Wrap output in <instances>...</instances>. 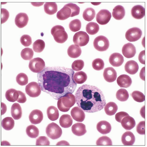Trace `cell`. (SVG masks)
<instances>
[{"label": "cell", "instance_id": "6da1fadb", "mask_svg": "<svg viewBox=\"0 0 147 147\" xmlns=\"http://www.w3.org/2000/svg\"><path fill=\"white\" fill-rule=\"evenodd\" d=\"M75 71L70 68L55 66L46 67L38 73V84L42 91L56 100L74 92L77 84L73 79Z\"/></svg>", "mask_w": 147, "mask_h": 147}, {"label": "cell", "instance_id": "7a4b0ae2", "mask_svg": "<svg viewBox=\"0 0 147 147\" xmlns=\"http://www.w3.org/2000/svg\"><path fill=\"white\" fill-rule=\"evenodd\" d=\"M76 103L84 111L93 113L101 111L106 104L103 92L96 87L84 84L75 94Z\"/></svg>", "mask_w": 147, "mask_h": 147}, {"label": "cell", "instance_id": "3957f363", "mask_svg": "<svg viewBox=\"0 0 147 147\" xmlns=\"http://www.w3.org/2000/svg\"><path fill=\"white\" fill-rule=\"evenodd\" d=\"M76 102L75 96L71 93L66 94L58 100L57 105L61 111H68L70 108L74 105Z\"/></svg>", "mask_w": 147, "mask_h": 147}, {"label": "cell", "instance_id": "277c9868", "mask_svg": "<svg viewBox=\"0 0 147 147\" xmlns=\"http://www.w3.org/2000/svg\"><path fill=\"white\" fill-rule=\"evenodd\" d=\"M51 33L55 41L58 43H64L68 38V35L64 28L60 25L54 27L51 30Z\"/></svg>", "mask_w": 147, "mask_h": 147}, {"label": "cell", "instance_id": "5b68a950", "mask_svg": "<svg viewBox=\"0 0 147 147\" xmlns=\"http://www.w3.org/2000/svg\"><path fill=\"white\" fill-rule=\"evenodd\" d=\"M46 133L48 137L54 140L61 137L62 134V130L58 125L52 122L47 127Z\"/></svg>", "mask_w": 147, "mask_h": 147}, {"label": "cell", "instance_id": "8992f818", "mask_svg": "<svg viewBox=\"0 0 147 147\" xmlns=\"http://www.w3.org/2000/svg\"><path fill=\"white\" fill-rule=\"evenodd\" d=\"M93 45L97 51L103 52L108 49L109 46V42L106 37L100 36L97 37L94 40Z\"/></svg>", "mask_w": 147, "mask_h": 147}, {"label": "cell", "instance_id": "52a82bcc", "mask_svg": "<svg viewBox=\"0 0 147 147\" xmlns=\"http://www.w3.org/2000/svg\"><path fill=\"white\" fill-rule=\"evenodd\" d=\"M45 67L44 60L39 57L34 58L29 62V67L32 72L39 73L42 71Z\"/></svg>", "mask_w": 147, "mask_h": 147}, {"label": "cell", "instance_id": "ba28073f", "mask_svg": "<svg viewBox=\"0 0 147 147\" xmlns=\"http://www.w3.org/2000/svg\"><path fill=\"white\" fill-rule=\"evenodd\" d=\"M89 36L87 33L82 31L77 32L74 36L73 41L80 47L86 45L89 41Z\"/></svg>", "mask_w": 147, "mask_h": 147}, {"label": "cell", "instance_id": "9c48e42d", "mask_svg": "<svg viewBox=\"0 0 147 147\" xmlns=\"http://www.w3.org/2000/svg\"><path fill=\"white\" fill-rule=\"evenodd\" d=\"M75 16L74 11L69 3L66 5L62 9L59 11L56 15L57 18L62 20H66L70 17Z\"/></svg>", "mask_w": 147, "mask_h": 147}, {"label": "cell", "instance_id": "30bf717a", "mask_svg": "<svg viewBox=\"0 0 147 147\" xmlns=\"http://www.w3.org/2000/svg\"><path fill=\"white\" fill-rule=\"evenodd\" d=\"M25 90L27 94L32 97L39 96L42 90L39 84L35 82H32L28 84L26 86Z\"/></svg>", "mask_w": 147, "mask_h": 147}, {"label": "cell", "instance_id": "8fae6325", "mask_svg": "<svg viewBox=\"0 0 147 147\" xmlns=\"http://www.w3.org/2000/svg\"><path fill=\"white\" fill-rule=\"evenodd\" d=\"M142 35V32L139 28H133L129 30L126 32L125 37L129 42H133L139 40Z\"/></svg>", "mask_w": 147, "mask_h": 147}, {"label": "cell", "instance_id": "7c38bea8", "mask_svg": "<svg viewBox=\"0 0 147 147\" xmlns=\"http://www.w3.org/2000/svg\"><path fill=\"white\" fill-rule=\"evenodd\" d=\"M111 18V13L109 11L102 9L97 14L96 19L97 22L101 25H104L108 23Z\"/></svg>", "mask_w": 147, "mask_h": 147}, {"label": "cell", "instance_id": "4fadbf2b", "mask_svg": "<svg viewBox=\"0 0 147 147\" xmlns=\"http://www.w3.org/2000/svg\"><path fill=\"white\" fill-rule=\"evenodd\" d=\"M122 53L126 57L130 58L135 55L136 50L135 47L133 44L129 43L125 44L122 47Z\"/></svg>", "mask_w": 147, "mask_h": 147}, {"label": "cell", "instance_id": "5bb4252c", "mask_svg": "<svg viewBox=\"0 0 147 147\" xmlns=\"http://www.w3.org/2000/svg\"><path fill=\"white\" fill-rule=\"evenodd\" d=\"M103 76L105 81L111 83L116 80L117 74L116 71L113 67H108L104 69Z\"/></svg>", "mask_w": 147, "mask_h": 147}, {"label": "cell", "instance_id": "9a60e30c", "mask_svg": "<svg viewBox=\"0 0 147 147\" xmlns=\"http://www.w3.org/2000/svg\"><path fill=\"white\" fill-rule=\"evenodd\" d=\"M43 119L42 112L38 109H35L29 115V119L31 123L36 125L40 123Z\"/></svg>", "mask_w": 147, "mask_h": 147}, {"label": "cell", "instance_id": "2e32d148", "mask_svg": "<svg viewBox=\"0 0 147 147\" xmlns=\"http://www.w3.org/2000/svg\"><path fill=\"white\" fill-rule=\"evenodd\" d=\"M124 61V58L118 53H113L110 56L109 62L110 64L114 67H119L122 65Z\"/></svg>", "mask_w": 147, "mask_h": 147}, {"label": "cell", "instance_id": "e0dca14e", "mask_svg": "<svg viewBox=\"0 0 147 147\" xmlns=\"http://www.w3.org/2000/svg\"><path fill=\"white\" fill-rule=\"evenodd\" d=\"M71 114L73 118L77 121L82 122L84 119L85 115L83 110L79 107L73 108Z\"/></svg>", "mask_w": 147, "mask_h": 147}, {"label": "cell", "instance_id": "ac0fdd59", "mask_svg": "<svg viewBox=\"0 0 147 147\" xmlns=\"http://www.w3.org/2000/svg\"><path fill=\"white\" fill-rule=\"evenodd\" d=\"M29 20V18L27 14L24 13H20L16 16L15 23L18 28H22L27 25Z\"/></svg>", "mask_w": 147, "mask_h": 147}, {"label": "cell", "instance_id": "d6986e66", "mask_svg": "<svg viewBox=\"0 0 147 147\" xmlns=\"http://www.w3.org/2000/svg\"><path fill=\"white\" fill-rule=\"evenodd\" d=\"M117 82L120 88H127L130 86L132 81L131 78L128 76L122 75L118 78Z\"/></svg>", "mask_w": 147, "mask_h": 147}, {"label": "cell", "instance_id": "ffe728a7", "mask_svg": "<svg viewBox=\"0 0 147 147\" xmlns=\"http://www.w3.org/2000/svg\"><path fill=\"white\" fill-rule=\"evenodd\" d=\"M120 123L122 127L126 130H131L136 125L135 120L129 115L126 116L122 119Z\"/></svg>", "mask_w": 147, "mask_h": 147}, {"label": "cell", "instance_id": "44dd1931", "mask_svg": "<svg viewBox=\"0 0 147 147\" xmlns=\"http://www.w3.org/2000/svg\"><path fill=\"white\" fill-rule=\"evenodd\" d=\"M97 129L101 133L106 134L111 132L112 126L109 122L106 121H102L97 124Z\"/></svg>", "mask_w": 147, "mask_h": 147}, {"label": "cell", "instance_id": "7402d4cb", "mask_svg": "<svg viewBox=\"0 0 147 147\" xmlns=\"http://www.w3.org/2000/svg\"><path fill=\"white\" fill-rule=\"evenodd\" d=\"M135 138L133 134L131 131L125 133L122 136L121 141L125 145L131 146L135 142Z\"/></svg>", "mask_w": 147, "mask_h": 147}, {"label": "cell", "instance_id": "603a6c76", "mask_svg": "<svg viewBox=\"0 0 147 147\" xmlns=\"http://www.w3.org/2000/svg\"><path fill=\"white\" fill-rule=\"evenodd\" d=\"M131 14L132 17L134 18L141 19L145 16V9L140 5L135 6L131 9Z\"/></svg>", "mask_w": 147, "mask_h": 147}, {"label": "cell", "instance_id": "cb8c5ba5", "mask_svg": "<svg viewBox=\"0 0 147 147\" xmlns=\"http://www.w3.org/2000/svg\"><path fill=\"white\" fill-rule=\"evenodd\" d=\"M139 69L138 64L134 60L128 61L125 66V71L130 75L135 74L138 71Z\"/></svg>", "mask_w": 147, "mask_h": 147}, {"label": "cell", "instance_id": "d4e9b609", "mask_svg": "<svg viewBox=\"0 0 147 147\" xmlns=\"http://www.w3.org/2000/svg\"><path fill=\"white\" fill-rule=\"evenodd\" d=\"M71 130L73 134L78 136H83L87 132L85 125L81 123L74 125L72 127Z\"/></svg>", "mask_w": 147, "mask_h": 147}, {"label": "cell", "instance_id": "484cf974", "mask_svg": "<svg viewBox=\"0 0 147 147\" xmlns=\"http://www.w3.org/2000/svg\"><path fill=\"white\" fill-rule=\"evenodd\" d=\"M81 53V48L79 46L76 45H70L68 49V55L71 58H77L80 56Z\"/></svg>", "mask_w": 147, "mask_h": 147}, {"label": "cell", "instance_id": "4316f807", "mask_svg": "<svg viewBox=\"0 0 147 147\" xmlns=\"http://www.w3.org/2000/svg\"><path fill=\"white\" fill-rule=\"evenodd\" d=\"M125 14L124 8L120 5H118L115 7L112 12L113 17L116 20H120L123 18Z\"/></svg>", "mask_w": 147, "mask_h": 147}, {"label": "cell", "instance_id": "83f0119b", "mask_svg": "<svg viewBox=\"0 0 147 147\" xmlns=\"http://www.w3.org/2000/svg\"><path fill=\"white\" fill-rule=\"evenodd\" d=\"M11 114L13 118L15 120H18L22 116V110L20 105L15 103L12 105L11 108Z\"/></svg>", "mask_w": 147, "mask_h": 147}, {"label": "cell", "instance_id": "f1b7e54d", "mask_svg": "<svg viewBox=\"0 0 147 147\" xmlns=\"http://www.w3.org/2000/svg\"><path fill=\"white\" fill-rule=\"evenodd\" d=\"M73 123L72 118L68 115H64L61 116L59 119V123L61 127L64 128L70 127Z\"/></svg>", "mask_w": 147, "mask_h": 147}, {"label": "cell", "instance_id": "f546056e", "mask_svg": "<svg viewBox=\"0 0 147 147\" xmlns=\"http://www.w3.org/2000/svg\"><path fill=\"white\" fill-rule=\"evenodd\" d=\"M47 113L48 118L52 121L56 120L59 117L58 110L56 107L54 106H51L48 108Z\"/></svg>", "mask_w": 147, "mask_h": 147}, {"label": "cell", "instance_id": "4dcf8cb0", "mask_svg": "<svg viewBox=\"0 0 147 147\" xmlns=\"http://www.w3.org/2000/svg\"><path fill=\"white\" fill-rule=\"evenodd\" d=\"M118 109L117 105L113 102H110L105 105V111L106 114L110 116L114 115L117 112Z\"/></svg>", "mask_w": 147, "mask_h": 147}, {"label": "cell", "instance_id": "1f68e13d", "mask_svg": "<svg viewBox=\"0 0 147 147\" xmlns=\"http://www.w3.org/2000/svg\"><path fill=\"white\" fill-rule=\"evenodd\" d=\"M5 97L7 100L10 102H14L17 101L19 96L18 91L11 89L7 90L5 93Z\"/></svg>", "mask_w": 147, "mask_h": 147}, {"label": "cell", "instance_id": "d6a6232c", "mask_svg": "<svg viewBox=\"0 0 147 147\" xmlns=\"http://www.w3.org/2000/svg\"><path fill=\"white\" fill-rule=\"evenodd\" d=\"M44 10L45 13L49 15H53L57 11V5L55 3H46L44 5Z\"/></svg>", "mask_w": 147, "mask_h": 147}, {"label": "cell", "instance_id": "836d02e7", "mask_svg": "<svg viewBox=\"0 0 147 147\" xmlns=\"http://www.w3.org/2000/svg\"><path fill=\"white\" fill-rule=\"evenodd\" d=\"M86 74L83 71H79L74 74L73 79L76 83L82 84L86 81L87 79Z\"/></svg>", "mask_w": 147, "mask_h": 147}, {"label": "cell", "instance_id": "e575fe53", "mask_svg": "<svg viewBox=\"0 0 147 147\" xmlns=\"http://www.w3.org/2000/svg\"><path fill=\"white\" fill-rule=\"evenodd\" d=\"M14 125V121L11 117H6L4 118L2 121V127L7 130H10L13 129Z\"/></svg>", "mask_w": 147, "mask_h": 147}, {"label": "cell", "instance_id": "d590c367", "mask_svg": "<svg viewBox=\"0 0 147 147\" xmlns=\"http://www.w3.org/2000/svg\"><path fill=\"white\" fill-rule=\"evenodd\" d=\"M99 27L98 24L93 22L88 23L86 28L87 32L91 35H94L97 33L99 31Z\"/></svg>", "mask_w": 147, "mask_h": 147}, {"label": "cell", "instance_id": "8d00e7d4", "mask_svg": "<svg viewBox=\"0 0 147 147\" xmlns=\"http://www.w3.org/2000/svg\"><path fill=\"white\" fill-rule=\"evenodd\" d=\"M95 10L92 8H88L84 10L83 17L86 21L90 22L92 20L95 18Z\"/></svg>", "mask_w": 147, "mask_h": 147}, {"label": "cell", "instance_id": "74e56055", "mask_svg": "<svg viewBox=\"0 0 147 147\" xmlns=\"http://www.w3.org/2000/svg\"><path fill=\"white\" fill-rule=\"evenodd\" d=\"M27 135L30 138H35L37 137L39 134L38 129L34 125H31L28 126L26 129Z\"/></svg>", "mask_w": 147, "mask_h": 147}, {"label": "cell", "instance_id": "f35d334b", "mask_svg": "<svg viewBox=\"0 0 147 147\" xmlns=\"http://www.w3.org/2000/svg\"><path fill=\"white\" fill-rule=\"evenodd\" d=\"M116 96L118 100L121 102H125L128 100L129 94L126 89H121L117 91Z\"/></svg>", "mask_w": 147, "mask_h": 147}, {"label": "cell", "instance_id": "ab89813d", "mask_svg": "<svg viewBox=\"0 0 147 147\" xmlns=\"http://www.w3.org/2000/svg\"><path fill=\"white\" fill-rule=\"evenodd\" d=\"M45 44L44 41L42 40H38L33 44L34 51L37 53L42 52L45 47Z\"/></svg>", "mask_w": 147, "mask_h": 147}, {"label": "cell", "instance_id": "60d3db41", "mask_svg": "<svg viewBox=\"0 0 147 147\" xmlns=\"http://www.w3.org/2000/svg\"><path fill=\"white\" fill-rule=\"evenodd\" d=\"M33 55L32 49L28 47L23 49L21 53V57L24 60H30L33 58Z\"/></svg>", "mask_w": 147, "mask_h": 147}, {"label": "cell", "instance_id": "b9f144b4", "mask_svg": "<svg viewBox=\"0 0 147 147\" xmlns=\"http://www.w3.org/2000/svg\"><path fill=\"white\" fill-rule=\"evenodd\" d=\"M69 28L73 32H76L80 30L81 27V23L80 20L76 19L71 21L69 23Z\"/></svg>", "mask_w": 147, "mask_h": 147}, {"label": "cell", "instance_id": "7bdbcfd3", "mask_svg": "<svg viewBox=\"0 0 147 147\" xmlns=\"http://www.w3.org/2000/svg\"><path fill=\"white\" fill-rule=\"evenodd\" d=\"M131 95L133 99L137 102H142L145 100V96L142 92L138 91H133Z\"/></svg>", "mask_w": 147, "mask_h": 147}, {"label": "cell", "instance_id": "ee69618b", "mask_svg": "<svg viewBox=\"0 0 147 147\" xmlns=\"http://www.w3.org/2000/svg\"><path fill=\"white\" fill-rule=\"evenodd\" d=\"M92 65L94 69L100 71L103 69L104 68V63L102 59L100 58H97L93 61Z\"/></svg>", "mask_w": 147, "mask_h": 147}, {"label": "cell", "instance_id": "f6af8a7d", "mask_svg": "<svg viewBox=\"0 0 147 147\" xmlns=\"http://www.w3.org/2000/svg\"><path fill=\"white\" fill-rule=\"evenodd\" d=\"M16 80L17 82L21 86H24L28 84V78L25 74L20 73L17 75Z\"/></svg>", "mask_w": 147, "mask_h": 147}, {"label": "cell", "instance_id": "bcb514c9", "mask_svg": "<svg viewBox=\"0 0 147 147\" xmlns=\"http://www.w3.org/2000/svg\"><path fill=\"white\" fill-rule=\"evenodd\" d=\"M96 144L98 146H112V142L109 138L106 136H103L97 140Z\"/></svg>", "mask_w": 147, "mask_h": 147}, {"label": "cell", "instance_id": "7dc6e473", "mask_svg": "<svg viewBox=\"0 0 147 147\" xmlns=\"http://www.w3.org/2000/svg\"><path fill=\"white\" fill-rule=\"evenodd\" d=\"M84 66V61L82 60L79 59L75 61L72 63L71 67L73 70L78 71L81 70Z\"/></svg>", "mask_w": 147, "mask_h": 147}, {"label": "cell", "instance_id": "c3c4849f", "mask_svg": "<svg viewBox=\"0 0 147 147\" xmlns=\"http://www.w3.org/2000/svg\"><path fill=\"white\" fill-rule=\"evenodd\" d=\"M20 41L24 47H27L30 46L32 43V39L29 35L24 34L22 35L20 38Z\"/></svg>", "mask_w": 147, "mask_h": 147}, {"label": "cell", "instance_id": "681fc988", "mask_svg": "<svg viewBox=\"0 0 147 147\" xmlns=\"http://www.w3.org/2000/svg\"><path fill=\"white\" fill-rule=\"evenodd\" d=\"M50 142L48 139L45 136H41L37 139L36 145L37 146L50 145Z\"/></svg>", "mask_w": 147, "mask_h": 147}, {"label": "cell", "instance_id": "f907efd6", "mask_svg": "<svg viewBox=\"0 0 147 147\" xmlns=\"http://www.w3.org/2000/svg\"><path fill=\"white\" fill-rule=\"evenodd\" d=\"M145 121H140L137 127V132L141 135L145 134Z\"/></svg>", "mask_w": 147, "mask_h": 147}, {"label": "cell", "instance_id": "816d5d0a", "mask_svg": "<svg viewBox=\"0 0 147 147\" xmlns=\"http://www.w3.org/2000/svg\"><path fill=\"white\" fill-rule=\"evenodd\" d=\"M1 23L5 22L8 19L9 16L8 11L6 9H1Z\"/></svg>", "mask_w": 147, "mask_h": 147}, {"label": "cell", "instance_id": "f5cc1de1", "mask_svg": "<svg viewBox=\"0 0 147 147\" xmlns=\"http://www.w3.org/2000/svg\"><path fill=\"white\" fill-rule=\"evenodd\" d=\"M129 115V114L124 112H120L117 113L115 115V119L116 121L121 123V121L125 117Z\"/></svg>", "mask_w": 147, "mask_h": 147}, {"label": "cell", "instance_id": "db71d44e", "mask_svg": "<svg viewBox=\"0 0 147 147\" xmlns=\"http://www.w3.org/2000/svg\"><path fill=\"white\" fill-rule=\"evenodd\" d=\"M19 96L17 101L21 103H25L27 100L25 94L20 91H18Z\"/></svg>", "mask_w": 147, "mask_h": 147}, {"label": "cell", "instance_id": "11a10c76", "mask_svg": "<svg viewBox=\"0 0 147 147\" xmlns=\"http://www.w3.org/2000/svg\"><path fill=\"white\" fill-rule=\"evenodd\" d=\"M140 62L144 65L145 64V51H141L138 57Z\"/></svg>", "mask_w": 147, "mask_h": 147}, {"label": "cell", "instance_id": "9f6ffc18", "mask_svg": "<svg viewBox=\"0 0 147 147\" xmlns=\"http://www.w3.org/2000/svg\"><path fill=\"white\" fill-rule=\"evenodd\" d=\"M145 67H143L141 69L140 72V77L141 79L144 81L145 80Z\"/></svg>", "mask_w": 147, "mask_h": 147}, {"label": "cell", "instance_id": "6f0895ef", "mask_svg": "<svg viewBox=\"0 0 147 147\" xmlns=\"http://www.w3.org/2000/svg\"><path fill=\"white\" fill-rule=\"evenodd\" d=\"M2 110L1 115H4L6 112L7 110V107L4 103H2Z\"/></svg>", "mask_w": 147, "mask_h": 147}, {"label": "cell", "instance_id": "680465c9", "mask_svg": "<svg viewBox=\"0 0 147 147\" xmlns=\"http://www.w3.org/2000/svg\"><path fill=\"white\" fill-rule=\"evenodd\" d=\"M57 145H69V144L67 142L65 141H62L58 142Z\"/></svg>", "mask_w": 147, "mask_h": 147}]
</instances>
